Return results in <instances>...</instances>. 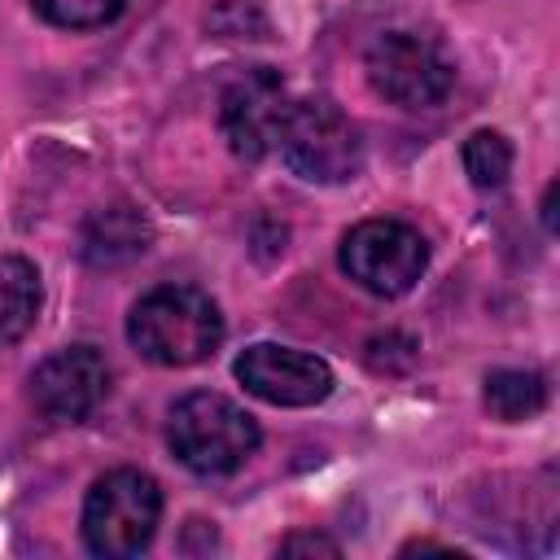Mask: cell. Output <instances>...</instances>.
Here are the masks:
<instances>
[{
    "mask_svg": "<svg viewBox=\"0 0 560 560\" xmlns=\"http://www.w3.org/2000/svg\"><path fill=\"white\" fill-rule=\"evenodd\" d=\"M127 341L158 368H192L219 350L223 315L192 284H158L131 306Z\"/></svg>",
    "mask_w": 560,
    "mask_h": 560,
    "instance_id": "cell-1",
    "label": "cell"
},
{
    "mask_svg": "<svg viewBox=\"0 0 560 560\" xmlns=\"http://www.w3.org/2000/svg\"><path fill=\"white\" fill-rule=\"evenodd\" d=\"M166 442L184 468H192L201 477H223L254 455L258 424L241 402L210 394V389H197L171 407Z\"/></svg>",
    "mask_w": 560,
    "mask_h": 560,
    "instance_id": "cell-2",
    "label": "cell"
},
{
    "mask_svg": "<svg viewBox=\"0 0 560 560\" xmlns=\"http://www.w3.org/2000/svg\"><path fill=\"white\" fill-rule=\"evenodd\" d=\"M162 521V490L140 468H114L92 481L83 499V542L92 556L127 560L153 542Z\"/></svg>",
    "mask_w": 560,
    "mask_h": 560,
    "instance_id": "cell-3",
    "label": "cell"
},
{
    "mask_svg": "<svg viewBox=\"0 0 560 560\" xmlns=\"http://www.w3.org/2000/svg\"><path fill=\"white\" fill-rule=\"evenodd\" d=\"M276 149L289 162V171L311 184H341V179H354L363 166L359 127L328 96L289 101Z\"/></svg>",
    "mask_w": 560,
    "mask_h": 560,
    "instance_id": "cell-4",
    "label": "cell"
},
{
    "mask_svg": "<svg viewBox=\"0 0 560 560\" xmlns=\"http://www.w3.org/2000/svg\"><path fill=\"white\" fill-rule=\"evenodd\" d=\"M368 83L376 96L402 109H433L455 88L451 52L420 31H389L368 48Z\"/></svg>",
    "mask_w": 560,
    "mask_h": 560,
    "instance_id": "cell-5",
    "label": "cell"
},
{
    "mask_svg": "<svg viewBox=\"0 0 560 560\" xmlns=\"http://www.w3.org/2000/svg\"><path fill=\"white\" fill-rule=\"evenodd\" d=\"M337 262L359 289L376 298H402L424 276L429 245L402 219H363L341 236Z\"/></svg>",
    "mask_w": 560,
    "mask_h": 560,
    "instance_id": "cell-6",
    "label": "cell"
},
{
    "mask_svg": "<svg viewBox=\"0 0 560 560\" xmlns=\"http://www.w3.org/2000/svg\"><path fill=\"white\" fill-rule=\"evenodd\" d=\"M289 114V96H284V79L271 66H249L241 70L223 96H219V127L223 140L236 158L258 162L276 149L280 127Z\"/></svg>",
    "mask_w": 560,
    "mask_h": 560,
    "instance_id": "cell-7",
    "label": "cell"
},
{
    "mask_svg": "<svg viewBox=\"0 0 560 560\" xmlns=\"http://www.w3.org/2000/svg\"><path fill=\"white\" fill-rule=\"evenodd\" d=\"M232 372L254 398L271 407H315L332 394V368L324 359L293 346H276V341H258L241 350Z\"/></svg>",
    "mask_w": 560,
    "mask_h": 560,
    "instance_id": "cell-8",
    "label": "cell"
},
{
    "mask_svg": "<svg viewBox=\"0 0 560 560\" xmlns=\"http://www.w3.org/2000/svg\"><path fill=\"white\" fill-rule=\"evenodd\" d=\"M109 394V363L92 346H66L31 372V402L57 424L92 416Z\"/></svg>",
    "mask_w": 560,
    "mask_h": 560,
    "instance_id": "cell-9",
    "label": "cell"
},
{
    "mask_svg": "<svg viewBox=\"0 0 560 560\" xmlns=\"http://www.w3.org/2000/svg\"><path fill=\"white\" fill-rule=\"evenodd\" d=\"M153 241V228L149 219L131 206V201H109V206H96L88 219H83V232H79V254L92 262V267H118V262H131L149 249Z\"/></svg>",
    "mask_w": 560,
    "mask_h": 560,
    "instance_id": "cell-10",
    "label": "cell"
},
{
    "mask_svg": "<svg viewBox=\"0 0 560 560\" xmlns=\"http://www.w3.org/2000/svg\"><path fill=\"white\" fill-rule=\"evenodd\" d=\"M39 302H44V289H39L35 262L4 254L0 258V346H13L31 332V324L39 319Z\"/></svg>",
    "mask_w": 560,
    "mask_h": 560,
    "instance_id": "cell-11",
    "label": "cell"
},
{
    "mask_svg": "<svg viewBox=\"0 0 560 560\" xmlns=\"http://www.w3.org/2000/svg\"><path fill=\"white\" fill-rule=\"evenodd\" d=\"M542 402H547V385H542L538 372L499 368V372L486 376V411H490L494 420H508V424L529 420V416L542 411Z\"/></svg>",
    "mask_w": 560,
    "mask_h": 560,
    "instance_id": "cell-12",
    "label": "cell"
},
{
    "mask_svg": "<svg viewBox=\"0 0 560 560\" xmlns=\"http://www.w3.org/2000/svg\"><path fill=\"white\" fill-rule=\"evenodd\" d=\"M464 175L477 184V188H503L508 175H512V144L508 136L499 131H472L464 140Z\"/></svg>",
    "mask_w": 560,
    "mask_h": 560,
    "instance_id": "cell-13",
    "label": "cell"
},
{
    "mask_svg": "<svg viewBox=\"0 0 560 560\" xmlns=\"http://www.w3.org/2000/svg\"><path fill=\"white\" fill-rule=\"evenodd\" d=\"M35 13L52 26H66V31H88V26H105L122 13L127 0H31Z\"/></svg>",
    "mask_w": 560,
    "mask_h": 560,
    "instance_id": "cell-14",
    "label": "cell"
},
{
    "mask_svg": "<svg viewBox=\"0 0 560 560\" xmlns=\"http://www.w3.org/2000/svg\"><path fill=\"white\" fill-rule=\"evenodd\" d=\"M337 551L341 547L332 538H324V534H289L280 542V556H337Z\"/></svg>",
    "mask_w": 560,
    "mask_h": 560,
    "instance_id": "cell-15",
    "label": "cell"
},
{
    "mask_svg": "<svg viewBox=\"0 0 560 560\" xmlns=\"http://www.w3.org/2000/svg\"><path fill=\"white\" fill-rule=\"evenodd\" d=\"M542 219H547V228H556V184H551L547 197H542Z\"/></svg>",
    "mask_w": 560,
    "mask_h": 560,
    "instance_id": "cell-16",
    "label": "cell"
}]
</instances>
